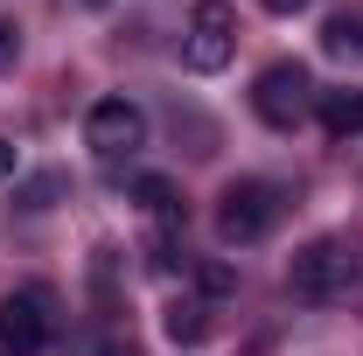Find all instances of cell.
Wrapping results in <instances>:
<instances>
[{"label": "cell", "instance_id": "1", "mask_svg": "<svg viewBox=\"0 0 363 356\" xmlns=\"http://www.w3.org/2000/svg\"><path fill=\"white\" fill-rule=\"evenodd\" d=\"M56 335V294L49 287H14L0 301V356H43Z\"/></svg>", "mask_w": 363, "mask_h": 356}, {"label": "cell", "instance_id": "2", "mask_svg": "<svg viewBox=\"0 0 363 356\" xmlns=\"http://www.w3.org/2000/svg\"><path fill=\"white\" fill-rule=\"evenodd\" d=\"M286 210V196L272 189V182H230L224 196H217V238L224 245H259L272 223Z\"/></svg>", "mask_w": 363, "mask_h": 356}, {"label": "cell", "instance_id": "3", "mask_svg": "<svg viewBox=\"0 0 363 356\" xmlns=\"http://www.w3.org/2000/svg\"><path fill=\"white\" fill-rule=\"evenodd\" d=\"M308 105H315V84H308L301 63H266V70H259V84H252V112L266 119L272 133H294V126L308 119Z\"/></svg>", "mask_w": 363, "mask_h": 356}, {"label": "cell", "instance_id": "4", "mask_svg": "<svg viewBox=\"0 0 363 356\" xmlns=\"http://www.w3.org/2000/svg\"><path fill=\"white\" fill-rule=\"evenodd\" d=\"M230 49H238V14H230L224 0H196V14L182 28V63L203 70V77H217L230 63Z\"/></svg>", "mask_w": 363, "mask_h": 356}, {"label": "cell", "instance_id": "5", "mask_svg": "<svg viewBox=\"0 0 363 356\" xmlns=\"http://www.w3.org/2000/svg\"><path fill=\"white\" fill-rule=\"evenodd\" d=\"M286 287H294L301 301H335V294H350V252H342L335 238L301 245L294 266H286Z\"/></svg>", "mask_w": 363, "mask_h": 356}, {"label": "cell", "instance_id": "6", "mask_svg": "<svg viewBox=\"0 0 363 356\" xmlns=\"http://www.w3.org/2000/svg\"><path fill=\"white\" fill-rule=\"evenodd\" d=\"M84 140H91V154L119 161V154H133L140 140H147V119H140L133 98H98L84 112Z\"/></svg>", "mask_w": 363, "mask_h": 356}, {"label": "cell", "instance_id": "7", "mask_svg": "<svg viewBox=\"0 0 363 356\" xmlns=\"http://www.w3.org/2000/svg\"><path fill=\"white\" fill-rule=\"evenodd\" d=\"M315 112H321V133H328V140H357L363 133V91L357 84L315 91Z\"/></svg>", "mask_w": 363, "mask_h": 356}, {"label": "cell", "instance_id": "8", "mask_svg": "<svg viewBox=\"0 0 363 356\" xmlns=\"http://www.w3.org/2000/svg\"><path fill=\"white\" fill-rule=\"evenodd\" d=\"M321 49L342 56V63H363V21L357 14H328V21H321Z\"/></svg>", "mask_w": 363, "mask_h": 356}, {"label": "cell", "instance_id": "9", "mask_svg": "<svg viewBox=\"0 0 363 356\" xmlns=\"http://www.w3.org/2000/svg\"><path fill=\"white\" fill-rule=\"evenodd\" d=\"M203 328H210V321H203L196 301H189V308H168V335H175V343H203Z\"/></svg>", "mask_w": 363, "mask_h": 356}, {"label": "cell", "instance_id": "10", "mask_svg": "<svg viewBox=\"0 0 363 356\" xmlns=\"http://www.w3.org/2000/svg\"><path fill=\"white\" fill-rule=\"evenodd\" d=\"M196 279H203V294H230V287H238V272H230V266H203Z\"/></svg>", "mask_w": 363, "mask_h": 356}, {"label": "cell", "instance_id": "11", "mask_svg": "<svg viewBox=\"0 0 363 356\" xmlns=\"http://www.w3.org/2000/svg\"><path fill=\"white\" fill-rule=\"evenodd\" d=\"M14 56H21V28L0 21V70H14Z\"/></svg>", "mask_w": 363, "mask_h": 356}, {"label": "cell", "instance_id": "12", "mask_svg": "<svg viewBox=\"0 0 363 356\" xmlns=\"http://www.w3.org/2000/svg\"><path fill=\"white\" fill-rule=\"evenodd\" d=\"M14 168H21V154H14V147H7V140H0V182L14 175Z\"/></svg>", "mask_w": 363, "mask_h": 356}, {"label": "cell", "instance_id": "13", "mask_svg": "<svg viewBox=\"0 0 363 356\" xmlns=\"http://www.w3.org/2000/svg\"><path fill=\"white\" fill-rule=\"evenodd\" d=\"M308 0H266V14H301Z\"/></svg>", "mask_w": 363, "mask_h": 356}, {"label": "cell", "instance_id": "14", "mask_svg": "<svg viewBox=\"0 0 363 356\" xmlns=\"http://www.w3.org/2000/svg\"><path fill=\"white\" fill-rule=\"evenodd\" d=\"M98 356H133V343H119V335H112V343H98Z\"/></svg>", "mask_w": 363, "mask_h": 356}, {"label": "cell", "instance_id": "15", "mask_svg": "<svg viewBox=\"0 0 363 356\" xmlns=\"http://www.w3.org/2000/svg\"><path fill=\"white\" fill-rule=\"evenodd\" d=\"M84 7H91V14H105V7H112V0H84Z\"/></svg>", "mask_w": 363, "mask_h": 356}]
</instances>
